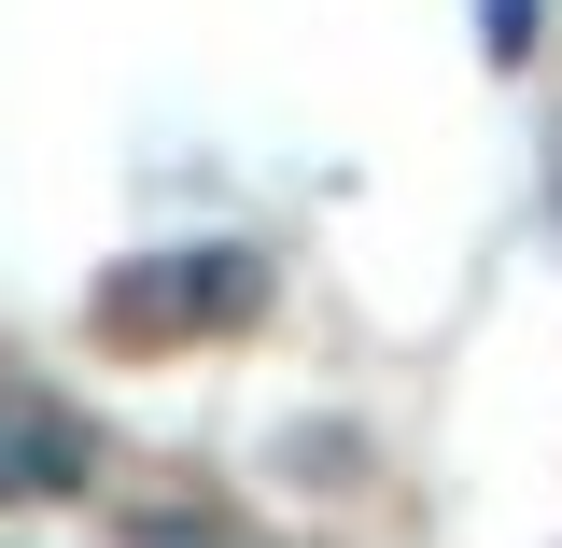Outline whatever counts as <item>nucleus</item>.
Here are the masks:
<instances>
[{"label":"nucleus","instance_id":"obj_2","mask_svg":"<svg viewBox=\"0 0 562 548\" xmlns=\"http://www.w3.org/2000/svg\"><path fill=\"white\" fill-rule=\"evenodd\" d=\"M99 479V436L70 394H29V380H0V506H70V492Z\"/></svg>","mask_w":562,"mask_h":548},{"label":"nucleus","instance_id":"obj_4","mask_svg":"<svg viewBox=\"0 0 562 548\" xmlns=\"http://www.w3.org/2000/svg\"><path fill=\"white\" fill-rule=\"evenodd\" d=\"M492 57H535V0H492Z\"/></svg>","mask_w":562,"mask_h":548},{"label":"nucleus","instance_id":"obj_3","mask_svg":"<svg viewBox=\"0 0 562 548\" xmlns=\"http://www.w3.org/2000/svg\"><path fill=\"white\" fill-rule=\"evenodd\" d=\"M127 548H254V535H239V521H211V506H140Z\"/></svg>","mask_w":562,"mask_h":548},{"label":"nucleus","instance_id":"obj_1","mask_svg":"<svg viewBox=\"0 0 562 548\" xmlns=\"http://www.w3.org/2000/svg\"><path fill=\"white\" fill-rule=\"evenodd\" d=\"M254 310H268V254L254 239H183V254H140L127 281H99L113 338H198V324H254Z\"/></svg>","mask_w":562,"mask_h":548}]
</instances>
